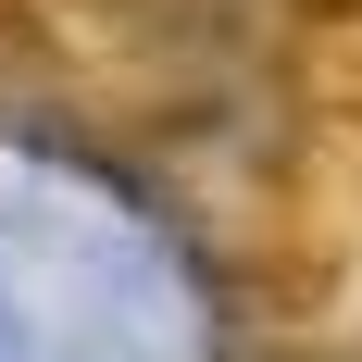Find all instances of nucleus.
Here are the masks:
<instances>
[{
	"label": "nucleus",
	"instance_id": "obj_1",
	"mask_svg": "<svg viewBox=\"0 0 362 362\" xmlns=\"http://www.w3.org/2000/svg\"><path fill=\"white\" fill-rule=\"evenodd\" d=\"M300 25H362V0H300Z\"/></svg>",
	"mask_w": 362,
	"mask_h": 362
},
{
	"label": "nucleus",
	"instance_id": "obj_2",
	"mask_svg": "<svg viewBox=\"0 0 362 362\" xmlns=\"http://www.w3.org/2000/svg\"><path fill=\"white\" fill-rule=\"evenodd\" d=\"M325 50H350V88H362V25H313Z\"/></svg>",
	"mask_w": 362,
	"mask_h": 362
}]
</instances>
